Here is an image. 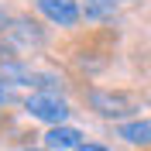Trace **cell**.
Wrapping results in <instances>:
<instances>
[{
    "mask_svg": "<svg viewBox=\"0 0 151 151\" xmlns=\"http://www.w3.org/2000/svg\"><path fill=\"white\" fill-rule=\"evenodd\" d=\"M14 41H17V48H24L28 52L31 45H41L45 38H41V31H38V24L35 21H28V17H14V24H10V31H7Z\"/></svg>",
    "mask_w": 151,
    "mask_h": 151,
    "instance_id": "5",
    "label": "cell"
},
{
    "mask_svg": "<svg viewBox=\"0 0 151 151\" xmlns=\"http://www.w3.org/2000/svg\"><path fill=\"white\" fill-rule=\"evenodd\" d=\"M76 151H110V148H103V144H79Z\"/></svg>",
    "mask_w": 151,
    "mask_h": 151,
    "instance_id": "10",
    "label": "cell"
},
{
    "mask_svg": "<svg viewBox=\"0 0 151 151\" xmlns=\"http://www.w3.org/2000/svg\"><path fill=\"white\" fill-rule=\"evenodd\" d=\"M41 141H45L48 151H65V148H79L83 144V131L79 127H69V124H62V127H52V131L41 134Z\"/></svg>",
    "mask_w": 151,
    "mask_h": 151,
    "instance_id": "4",
    "label": "cell"
},
{
    "mask_svg": "<svg viewBox=\"0 0 151 151\" xmlns=\"http://www.w3.org/2000/svg\"><path fill=\"white\" fill-rule=\"evenodd\" d=\"M21 151H48V148H21Z\"/></svg>",
    "mask_w": 151,
    "mask_h": 151,
    "instance_id": "11",
    "label": "cell"
},
{
    "mask_svg": "<svg viewBox=\"0 0 151 151\" xmlns=\"http://www.w3.org/2000/svg\"><path fill=\"white\" fill-rule=\"evenodd\" d=\"M24 110L35 117V120H45L52 124V127H62V124L69 120V103L62 100L58 93H31L28 100H24Z\"/></svg>",
    "mask_w": 151,
    "mask_h": 151,
    "instance_id": "2",
    "label": "cell"
},
{
    "mask_svg": "<svg viewBox=\"0 0 151 151\" xmlns=\"http://www.w3.org/2000/svg\"><path fill=\"white\" fill-rule=\"evenodd\" d=\"M10 24H14V21H10V14L4 10V4H0V35H7V31H10Z\"/></svg>",
    "mask_w": 151,
    "mask_h": 151,
    "instance_id": "9",
    "label": "cell"
},
{
    "mask_svg": "<svg viewBox=\"0 0 151 151\" xmlns=\"http://www.w3.org/2000/svg\"><path fill=\"white\" fill-rule=\"evenodd\" d=\"M117 137H124L127 144H141V148H151V120H131L117 127Z\"/></svg>",
    "mask_w": 151,
    "mask_h": 151,
    "instance_id": "6",
    "label": "cell"
},
{
    "mask_svg": "<svg viewBox=\"0 0 151 151\" xmlns=\"http://www.w3.org/2000/svg\"><path fill=\"white\" fill-rule=\"evenodd\" d=\"M0 103H14V93H10V83L0 76Z\"/></svg>",
    "mask_w": 151,
    "mask_h": 151,
    "instance_id": "8",
    "label": "cell"
},
{
    "mask_svg": "<svg viewBox=\"0 0 151 151\" xmlns=\"http://www.w3.org/2000/svg\"><path fill=\"white\" fill-rule=\"evenodd\" d=\"M35 7L58 28H76L83 21V7L76 0H35Z\"/></svg>",
    "mask_w": 151,
    "mask_h": 151,
    "instance_id": "3",
    "label": "cell"
},
{
    "mask_svg": "<svg viewBox=\"0 0 151 151\" xmlns=\"http://www.w3.org/2000/svg\"><path fill=\"white\" fill-rule=\"evenodd\" d=\"M117 14V0H83V17L86 21H106Z\"/></svg>",
    "mask_w": 151,
    "mask_h": 151,
    "instance_id": "7",
    "label": "cell"
},
{
    "mask_svg": "<svg viewBox=\"0 0 151 151\" xmlns=\"http://www.w3.org/2000/svg\"><path fill=\"white\" fill-rule=\"evenodd\" d=\"M86 103L93 113H100L106 120H120V117H131L141 110V100L134 93H124V89H89Z\"/></svg>",
    "mask_w": 151,
    "mask_h": 151,
    "instance_id": "1",
    "label": "cell"
}]
</instances>
